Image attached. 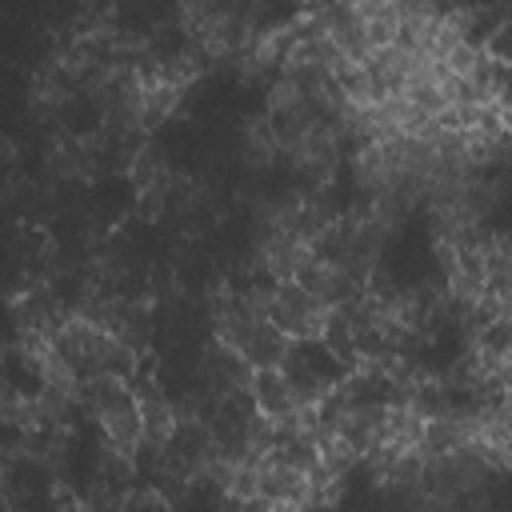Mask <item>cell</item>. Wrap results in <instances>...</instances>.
<instances>
[{"instance_id":"1","label":"cell","mask_w":512,"mask_h":512,"mask_svg":"<svg viewBox=\"0 0 512 512\" xmlns=\"http://www.w3.org/2000/svg\"><path fill=\"white\" fill-rule=\"evenodd\" d=\"M280 372L288 376V384H292V392L304 408V404H320L352 368H344L336 360V352L320 336H312V340H292L288 344V352L280 360Z\"/></svg>"},{"instance_id":"2","label":"cell","mask_w":512,"mask_h":512,"mask_svg":"<svg viewBox=\"0 0 512 512\" xmlns=\"http://www.w3.org/2000/svg\"><path fill=\"white\" fill-rule=\"evenodd\" d=\"M268 316L276 320V328H280L288 340H312V336L324 332L328 304H324L320 296H312L300 280H280L276 292H272Z\"/></svg>"},{"instance_id":"3","label":"cell","mask_w":512,"mask_h":512,"mask_svg":"<svg viewBox=\"0 0 512 512\" xmlns=\"http://www.w3.org/2000/svg\"><path fill=\"white\" fill-rule=\"evenodd\" d=\"M252 376L256 368L224 340H216L208 352H204V364H200V380L212 396H228V392H248L252 388Z\"/></svg>"},{"instance_id":"4","label":"cell","mask_w":512,"mask_h":512,"mask_svg":"<svg viewBox=\"0 0 512 512\" xmlns=\"http://www.w3.org/2000/svg\"><path fill=\"white\" fill-rule=\"evenodd\" d=\"M248 392H252L256 408H260L268 420H276V424L300 412V400H296V392H292V384H288V376H284L280 368H256Z\"/></svg>"},{"instance_id":"5","label":"cell","mask_w":512,"mask_h":512,"mask_svg":"<svg viewBox=\"0 0 512 512\" xmlns=\"http://www.w3.org/2000/svg\"><path fill=\"white\" fill-rule=\"evenodd\" d=\"M140 416H144V444H168L180 428V412L172 408V400H164L156 388L140 384Z\"/></svg>"},{"instance_id":"6","label":"cell","mask_w":512,"mask_h":512,"mask_svg":"<svg viewBox=\"0 0 512 512\" xmlns=\"http://www.w3.org/2000/svg\"><path fill=\"white\" fill-rule=\"evenodd\" d=\"M484 52L496 56V60H504V64H512V16L492 32V40L484 44Z\"/></svg>"}]
</instances>
